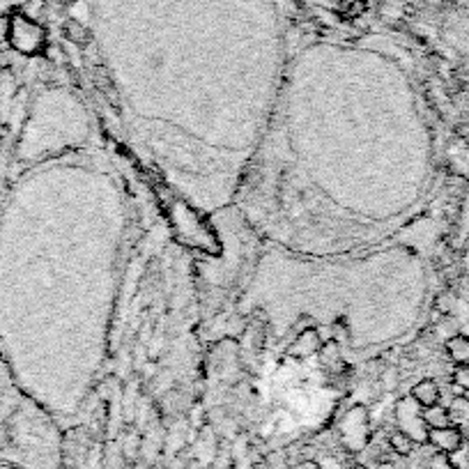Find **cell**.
<instances>
[{
  "mask_svg": "<svg viewBox=\"0 0 469 469\" xmlns=\"http://www.w3.org/2000/svg\"><path fill=\"white\" fill-rule=\"evenodd\" d=\"M425 469H454V467H451L446 454H442V451H435V456L428 458V465H425Z\"/></svg>",
  "mask_w": 469,
  "mask_h": 469,
  "instance_id": "13",
  "label": "cell"
},
{
  "mask_svg": "<svg viewBox=\"0 0 469 469\" xmlns=\"http://www.w3.org/2000/svg\"><path fill=\"white\" fill-rule=\"evenodd\" d=\"M373 469H398L394 463H389V460H382V463H377V467H373Z\"/></svg>",
  "mask_w": 469,
  "mask_h": 469,
  "instance_id": "14",
  "label": "cell"
},
{
  "mask_svg": "<svg viewBox=\"0 0 469 469\" xmlns=\"http://www.w3.org/2000/svg\"><path fill=\"white\" fill-rule=\"evenodd\" d=\"M350 469H368L366 465H354V467H350Z\"/></svg>",
  "mask_w": 469,
  "mask_h": 469,
  "instance_id": "16",
  "label": "cell"
},
{
  "mask_svg": "<svg viewBox=\"0 0 469 469\" xmlns=\"http://www.w3.org/2000/svg\"><path fill=\"white\" fill-rule=\"evenodd\" d=\"M446 456L454 469H469V442H463L456 451H451Z\"/></svg>",
  "mask_w": 469,
  "mask_h": 469,
  "instance_id": "11",
  "label": "cell"
},
{
  "mask_svg": "<svg viewBox=\"0 0 469 469\" xmlns=\"http://www.w3.org/2000/svg\"><path fill=\"white\" fill-rule=\"evenodd\" d=\"M419 407H421L419 403L412 401V398H407V401L401 403V407H398V423H401V430L407 432L414 442L425 444V442H428V425H425Z\"/></svg>",
  "mask_w": 469,
  "mask_h": 469,
  "instance_id": "1",
  "label": "cell"
},
{
  "mask_svg": "<svg viewBox=\"0 0 469 469\" xmlns=\"http://www.w3.org/2000/svg\"><path fill=\"white\" fill-rule=\"evenodd\" d=\"M65 35H67V39L72 42V44H76V46H88L90 39H92L90 30L85 28L81 21H76V19H67L65 21Z\"/></svg>",
  "mask_w": 469,
  "mask_h": 469,
  "instance_id": "8",
  "label": "cell"
},
{
  "mask_svg": "<svg viewBox=\"0 0 469 469\" xmlns=\"http://www.w3.org/2000/svg\"><path fill=\"white\" fill-rule=\"evenodd\" d=\"M463 442H465V435L456 428V425L428 430V444L435 451H442V454H451V451H456Z\"/></svg>",
  "mask_w": 469,
  "mask_h": 469,
  "instance_id": "2",
  "label": "cell"
},
{
  "mask_svg": "<svg viewBox=\"0 0 469 469\" xmlns=\"http://www.w3.org/2000/svg\"><path fill=\"white\" fill-rule=\"evenodd\" d=\"M412 401H416L421 407H432L439 403V387L435 380H421L419 384L412 387Z\"/></svg>",
  "mask_w": 469,
  "mask_h": 469,
  "instance_id": "5",
  "label": "cell"
},
{
  "mask_svg": "<svg viewBox=\"0 0 469 469\" xmlns=\"http://www.w3.org/2000/svg\"><path fill=\"white\" fill-rule=\"evenodd\" d=\"M446 410H449L451 425H456L463 435H469V398L465 396L454 398V403H451Z\"/></svg>",
  "mask_w": 469,
  "mask_h": 469,
  "instance_id": "4",
  "label": "cell"
},
{
  "mask_svg": "<svg viewBox=\"0 0 469 469\" xmlns=\"http://www.w3.org/2000/svg\"><path fill=\"white\" fill-rule=\"evenodd\" d=\"M256 469H272V467H269L267 463H258V465H256Z\"/></svg>",
  "mask_w": 469,
  "mask_h": 469,
  "instance_id": "15",
  "label": "cell"
},
{
  "mask_svg": "<svg viewBox=\"0 0 469 469\" xmlns=\"http://www.w3.org/2000/svg\"><path fill=\"white\" fill-rule=\"evenodd\" d=\"M389 449L394 451L396 456L410 458L414 454V449H416V442L410 435H407V432L396 430V432H391V435H389Z\"/></svg>",
  "mask_w": 469,
  "mask_h": 469,
  "instance_id": "7",
  "label": "cell"
},
{
  "mask_svg": "<svg viewBox=\"0 0 469 469\" xmlns=\"http://www.w3.org/2000/svg\"><path fill=\"white\" fill-rule=\"evenodd\" d=\"M423 421L428 425V430L432 428H446L451 425V419H449V410L446 407H442L439 403L432 405V407H423Z\"/></svg>",
  "mask_w": 469,
  "mask_h": 469,
  "instance_id": "9",
  "label": "cell"
},
{
  "mask_svg": "<svg viewBox=\"0 0 469 469\" xmlns=\"http://www.w3.org/2000/svg\"><path fill=\"white\" fill-rule=\"evenodd\" d=\"M320 347H323V338H320V332L318 329H304V332L297 336V341L290 345V357H311V354H315Z\"/></svg>",
  "mask_w": 469,
  "mask_h": 469,
  "instance_id": "3",
  "label": "cell"
},
{
  "mask_svg": "<svg viewBox=\"0 0 469 469\" xmlns=\"http://www.w3.org/2000/svg\"><path fill=\"white\" fill-rule=\"evenodd\" d=\"M454 384L469 391V363H460V366L454 370Z\"/></svg>",
  "mask_w": 469,
  "mask_h": 469,
  "instance_id": "12",
  "label": "cell"
},
{
  "mask_svg": "<svg viewBox=\"0 0 469 469\" xmlns=\"http://www.w3.org/2000/svg\"><path fill=\"white\" fill-rule=\"evenodd\" d=\"M320 352H323V361H325V366H327L329 370H338V368H341L343 359H341V350H338L336 343L323 345V347H320Z\"/></svg>",
  "mask_w": 469,
  "mask_h": 469,
  "instance_id": "10",
  "label": "cell"
},
{
  "mask_svg": "<svg viewBox=\"0 0 469 469\" xmlns=\"http://www.w3.org/2000/svg\"><path fill=\"white\" fill-rule=\"evenodd\" d=\"M446 352H449V359L460 366V363H469V338L463 336V334H456L451 336L446 341Z\"/></svg>",
  "mask_w": 469,
  "mask_h": 469,
  "instance_id": "6",
  "label": "cell"
}]
</instances>
